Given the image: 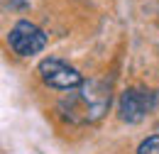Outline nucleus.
<instances>
[{
  "instance_id": "1",
  "label": "nucleus",
  "mask_w": 159,
  "mask_h": 154,
  "mask_svg": "<svg viewBox=\"0 0 159 154\" xmlns=\"http://www.w3.org/2000/svg\"><path fill=\"white\" fill-rule=\"evenodd\" d=\"M108 105L110 93L100 83H83L81 93H74L61 103V110L71 122H93L108 110Z\"/></svg>"
},
{
  "instance_id": "2",
  "label": "nucleus",
  "mask_w": 159,
  "mask_h": 154,
  "mask_svg": "<svg viewBox=\"0 0 159 154\" xmlns=\"http://www.w3.org/2000/svg\"><path fill=\"white\" fill-rule=\"evenodd\" d=\"M39 76L47 86H52V88H57V91H74V88H79V86L86 83L83 76H81L74 66H69L66 61L54 59V57L39 61Z\"/></svg>"
},
{
  "instance_id": "4",
  "label": "nucleus",
  "mask_w": 159,
  "mask_h": 154,
  "mask_svg": "<svg viewBox=\"0 0 159 154\" xmlns=\"http://www.w3.org/2000/svg\"><path fill=\"white\" fill-rule=\"evenodd\" d=\"M157 105V96L144 88H127L120 96V117L125 122H139Z\"/></svg>"
},
{
  "instance_id": "3",
  "label": "nucleus",
  "mask_w": 159,
  "mask_h": 154,
  "mask_svg": "<svg viewBox=\"0 0 159 154\" xmlns=\"http://www.w3.org/2000/svg\"><path fill=\"white\" fill-rule=\"evenodd\" d=\"M7 44L12 47L15 54L32 57V54H39L42 49L47 47V34L42 32L37 25H32V22H27V20H20V22L10 29Z\"/></svg>"
},
{
  "instance_id": "5",
  "label": "nucleus",
  "mask_w": 159,
  "mask_h": 154,
  "mask_svg": "<svg viewBox=\"0 0 159 154\" xmlns=\"http://www.w3.org/2000/svg\"><path fill=\"white\" fill-rule=\"evenodd\" d=\"M137 154H159V135L147 137V139L137 147Z\"/></svg>"
}]
</instances>
